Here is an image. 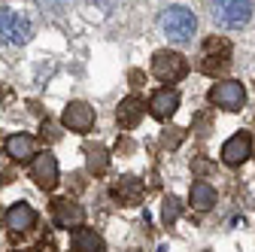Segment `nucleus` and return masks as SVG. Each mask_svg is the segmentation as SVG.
I'll return each instance as SVG.
<instances>
[{
	"label": "nucleus",
	"instance_id": "f257e3e1",
	"mask_svg": "<svg viewBox=\"0 0 255 252\" xmlns=\"http://www.w3.org/2000/svg\"><path fill=\"white\" fill-rule=\"evenodd\" d=\"M161 30H164V37L170 43H176V46L191 43V37H195V30H198V15L188 6H167L161 12Z\"/></svg>",
	"mask_w": 255,
	"mask_h": 252
},
{
	"label": "nucleus",
	"instance_id": "f03ea898",
	"mask_svg": "<svg viewBox=\"0 0 255 252\" xmlns=\"http://www.w3.org/2000/svg\"><path fill=\"white\" fill-rule=\"evenodd\" d=\"M210 15L222 30H240L252 18V0H213Z\"/></svg>",
	"mask_w": 255,
	"mask_h": 252
},
{
	"label": "nucleus",
	"instance_id": "7ed1b4c3",
	"mask_svg": "<svg viewBox=\"0 0 255 252\" xmlns=\"http://www.w3.org/2000/svg\"><path fill=\"white\" fill-rule=\"evenodd\" d=\"M152 73L161 79V82H179V79H185V73H188V61H185V55H179V52H170V49H161V52H155V58H152Z\"/></svg>",
	"mask_w": 255,
	"mask_h": 252
},
{
	"label": "nucleus",
	"instance_id": "20e7f679",
	"mask_svg": "<svg viewBox=\"0 0 255 252\" xmlns=\"http://www.w3.org/2000/svg\"><path fill=\"white\" fill-rule=\"evenodd\" d=\"M207 101L219 110H228V113H237L243 104H246V88L237 82V79H225V82H216L210 91H207Z\"/></svg>",
	"mask_w": 255,
	"mask_h": 252
},
{
	"label": "nucleus",
	"instance_id": "39448f33",
	"mask_svg": "<svg viewBox=\"0 0 255 252\" xmlns=\"http://www.w3.org/2000/svg\"><path fill=\"white\" fill-rule=\"evenodd\" d=\"M30 34H34V24H30V18L12 12V9H0V43H27Z\"/></svg>",
	"mask_w": 255,
	"mask_h": 252
},
{
	"label": "nucleus",
	"instance_id": "423d86ee",
	"mask_svg": "<svg viewBox=\"0 0 255 252\" xmlns=\"http://www.w3.org/2000/svg\"><path fill=\"white\" fill-rule=\"evenodd\" d=\"M228 64H231V43L228 40H219V37L207 40L204 49H201V70L210 73V76H216L222 70H228Z\"/></svg>",
	"mask_w": 255,
	"mask_h": 252
},
{
	"label": "nucleus",
	"instance_id": "0eeeda50",
	"mask_svg": "<svg viewBox=\"0 0 255 252\" xmlns=\"http://www.w3.org/2000/svg\"><path fill=\"white\" fill-rule=\"evenodd\" d=\"M52 222L61 231H76L85 222V210L76 201H70V198H55L52 201Z\"/></svg>",
	"mask_w": 255,
	"mask_h": 252
},
{
	"label": "nucleus",
	"instance_id": "6e6552de",
	"mask_svg": "<svg viewBox=\"0 0 255 252\" xmlns=\"http://www.w3.org/2000/svg\"><path fill=\"white\" fill-rule=\"evenodd\" d=\"M61 125L70 128L73 134H88L94 128V110L85 101H70L61 113Z\"/></svg>",
	"mask_w": 255,
	"mask_h": 252
},
{
	"label": "nucleus",
	"instance_id": "1a4fd4ad",
	"mask_svg": "<svg viewBox=\"0 0 255 252\" xmlns=\"http://www.w3.org/2000/svg\"><path fill=\"white\" fill-rule=\"evenodd\" d=\"M58 176H61V170H58V158H55V155L52 152L37 155L34 164H30V179H34L43 192H52V188L58 185Z\"/></svg>",
	"mask_w": 255,
	"mask_h": 252
},
{
	"label": "nucleus",
	"instance_id": "9d476101",
	"mask_svg": "<svg viewBox=\"0 0 255 252\" xmlns=\"http://www.w3.org/2000/svg\"><path fill=\"white\" fill-rule=\"evenodd\" d=\"M110 195H113V201H119V207H137L146 195V185L137 176H122V179L113 182Z\"/></svg>",
	"mask_w": 255,
	"mask_h": 252
},
{
	"label": "nucleus",
	"instance_id": "9b49d317",
	"mask_svg": "<svg viewBox=\"0 0 255 252\" xmlns=\"http://www.w3.org/2000/svg\"><path fill=\"white\" fill-rule=\"evenodd\" d=\"M249 158H252L249 134H234L231 140H225V146H222V164H225V167H240Z\"/></svg>",
	"mask_w": 255,
	"mask_h": 252
},
{
	"label": "nucleus",
	"instance_id": "f8f14e48",
	"mask_svg": "<svg viewBox=\"0 0 255 252\" xmlns=\"http://www.w3.org/2000/svg\"><path fill=\"white\" fill-rule=\"evenodd\" d=\"M34 225H37V210L30 207V204L18 201V204H12V207L6 210V228H9V231L27 234V231H34Z\"/></svg>",
	"mask_w": 255,
	"mask_h": 252
},
{
	"label": "nucleus",
	"instance_id": "ddd939ff",
	"mask_svg": "<svg viewBox=\"0 0 255 252\" xmlns=\"http://www.w3.org/2000/svg\"><path fill=\"white\" fill-rule=\"evenodd\" d=\"M176 110H179V94H176V88H158L152 98H149V113L155 119H161V122H167Z\"/></svg>",
	"mask_w": 255,
	"mask_h": 252
},
{
	"label": "nucleus",
	"instance_id": "4468645a",
	"mask_svg": "<svg viewBox=\"0 0 255 252\" xmlns=\"http://www.w3.org/2000/svg\"><path fill=\"white\" fill-rule=\"evenodd\" d=\"M140 119H143V101L137 98V94H128V98L119 101V107H116L119 128L131 131V128H137V125H140Z\"/></svg>",
	"mask_w": 255,
	"mask_h": 252
},
{
	"label": "nucleus",
	"instance_id": "2eb2a0df",
	"mask_svg": "<svg viewBox=\"0 0 255 252\" xmlns=\"http://www.w3.org/2000/svg\"><path fill=\"white\" fill-rule=\"evenodd\" d=\"M70 249L73 252H104V237H101V231L82 225L70 234Z\"/></svg>",
	"mask_w": 255,
	"mask_h": 252
},
{
	"label": "nucleus",
	"instance_id": "dca6fc26",
	"mask_svg": "<svg viewBox=\"0 0 255 252\" xmlns=\"http://www.w3.org/2000/svg\"><path fill=\"white\" fill-rule=\"evenodd\" d=\"M6 155L12 161H30L34 155V137L30 134H9L6 137Z\"/></svg>",
	"mask_w": 255,
	"mask_h": 252
},
{
	"label": "nucleus",
	"instance_id": "f3484780",
	"mask_svg": "<svg viewBox=\"0 0 255 252\" xmlns=\"http://www.w3.org/2000/svg\"><path fill=\"white\" fill-rule=\"evenodd\" d=\"M188 204L191 210H198V213H207L216 207V188L210 182H195L191 185V195H188Z\"/></svg>",
	"mask_w": 255,
	"mask_h": 252
},
{
	"label": "nucleus",
	"instance_id": "a211bd4d",
	"mask_svg": "<svg viewBox=\"0 0 255 252\" xmlns=\"http://www.w3.org/2000/svg\"><path fill=\"white\" fill-rule=\"evenodd\" d=\"M85 167H88V173H94V176L107 173V167H110V152H107L101 143L85 146Z\"/></svg>",
	"mask_w": 255,
	"mask_h": 252
},
{
	"label": "nucleus",
	"instance_id": "6ab92c4d",
	"mask_svg": "<svg viewBox=\"0 0 255 252\" xmlns=\"http://www.w3.org/2000/svg\"><path fill=\"white\" fill-rule=\"evenodd\" d=\"M179 216H182V201L176 195H167L161 201V219H164V225H173Z\"/></svg>",
	"mask_w": 255,
	"mask_h": 252
}]
</instances>
